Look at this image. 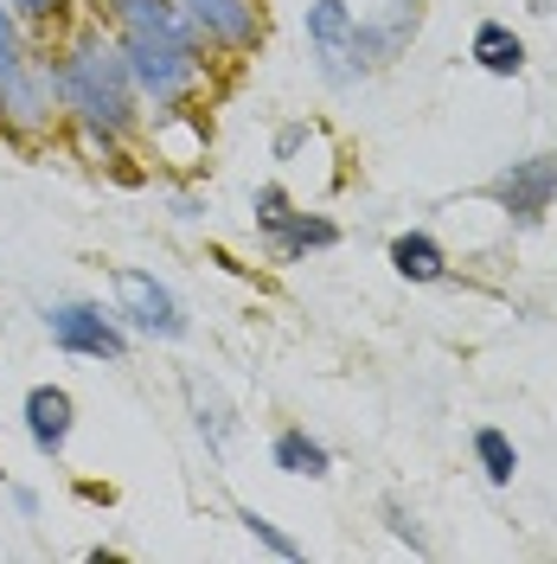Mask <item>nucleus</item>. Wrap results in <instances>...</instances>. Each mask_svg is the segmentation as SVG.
I'll list each match as a JSON object with an SVG mask.
<instances>
[{"instance_id":"1a4fd4ad","label":"nucleus","mask_w":557,"mask_h":564,"mask_svg":"<svg viewBox=\"0 0 557 564\" xmlns=\"http://www.w3.org/2000/svg\"><path fill=\"white\" fill-rule=\"evenodd\" d=\"M481 193H488V206H500L513 225H538V218L557 206V148L525 154V161H513V167H500Z\"/></svg>"},{"instance_id":"f8f14e48","label":"nucleus","mask_w":557,"mask_h":564,"mask_svg":"<svg viewBox=\"0 0 557 564\" xmlns=\"http://www.w3.org/2000/svg\"><path fill=\"white\" fill-rule=\"evenodd\" d=\"M179 391H186V411H193V430H199V443H206L211 456H231V443H238V411H231V398L199 379V372H179Z\"/></svg>"},{"instance_id":"9d476101","label":"nucleus","mask_w":557,"mask_h":564,"mask_svg":"<svg viewBox=\"0 0 557 564\" xmlns=\"http://www.w3.org/2000/svg\"><path fill=\"white\" fill-rule=\"evenodd\" d=\"M179 20L206 39V52H225V58H250L263 45V13L256 0H174Z\"/></svg>"},{"instance_id":"a211bd4d","label":"nucleus","mask_w":557,"mask_h":564,"mask_svg":"<svg viewBox=\"0 0 557 564\" xmlns=\"http://www.w3.org/2000/svg\"><path fill=\"white\" fill-rule=\"evenodd\" d=\"M238 527L263 545V552H276V558H302V539H288V532L270 520V513H256V507H238Z\"/></svg>"},{"instance_id":"f03ea898","label":"nucleus","mask_w":557,"mask_h":564,"mask_svg":"<svg viewBox=\"0 0 557 564\" xmlns=\"http://www.w3.org/2000/svg\"><path fill=\"white\" fill-rule=\"evenodd\" d=\"M103 26L116 33L135 70V90L154 116H179L206 90V39L179 20L174 0H103Z\"/></svg>"},{"instance_id":"2eb2a0df","label":"nucleus","mask_w":557,"mask_h":564,"mask_svg":"<svg viewBox=\"0 0 557 564\" xmlns=\"http://www.w3.org/2000/svg\"><path fill=\"white\" fill-rule=\"evenodd\" d=\"M474 65L493 70V77H520L525 70V45L513 26H500V20H481L474 26Z\"/></svg>"},{"instance_id":"423d86ee","label":"nucleus","mask_w":557,"mask_h":564,"mask_svg":"<svg viewBox=\"0 0 557 564\" xmlns=\"http://www.w3.org/2000/svg\"><path fill=\"white\" fill-rule=\"evenodd\" d=\"M65 122L58 104V77H52V52H33L20 70L0 77V135L7 141H39Z\"/></svg>"},{"instance_id":"f257e3e1","label":"nucleus","mask_w":557,"mask_h":564,"mask_svg":"<svg viewBox=\"0 0 557 564\" xmlns=\"http://www.w3.org/2000/svg\"><path fill=\"white\" fill-rule=\"evenodd\" d=\"M52 77H58V104L65 122L90 141L103 161H116L148 122V104L135 90V70L122 58V45L109 26H77L70 39L52 45Z\"/></svg>"},{"instance_id":"4468645a","label":"nucleus","mask_w":557,"mask_h":564,"mask_svg":"<svg viewBox=\"0 0 557 564\" xmlns=\"http://www.w3.org/2000/svg\"><path fill=\"white\" fill-rule=\"evenodd\" d=\"M391 270L404 282H443L449 276V250L436 245L429 231H397L391 238Z\"/></svg>"},{"instance_id":"0eeeda50","label":"nucleus","mask_w":557,"mask_h":564,"mask_svg":"<svg viewBox=\"0 0 557 564\" xmlns=\"http://www.w3.org/2000/svg\"><path fill=\"white\" fill-rule=\"evenodd\" d=\"M302 33H308V58H314L327 90H359L372 77V65L359 58V33H352L347 0H308Z\"/></svg>"},{"instance_id":"6ab92c4d","label":"nucleus","mask_w":557,"mask_h":564,"mask_svg":"<svg viewBox=\"0 0 557 564\" xmlns=\"http://www.w3.org/2000/svg\"><path fill=\"white\" fill-rule=\"evenodd\" d=\"M384 527L397 532V539H404V545H411V552H429V532L417 527V513H411V507H404V500H384Z\"/></svg>"},{"instance_id":"7ed1b4c3","label":"nucleus","mask_w":557,"mask_h":564,"mask_svg":"<svg viewBox=\"0 0 557 564\" xmlns=\"http://www.w3.org/2000/svg\"><path fill=\"white\" fill-rule=\"evenodd\" d=\"M109 308L122 315L129 334L154 340V347H179L193 334V315L174 295V282H161L154 270H135V263H116L109 270Z\"/></svg>"},{"instance_id":"39448f33","label":"nucleus","mask_w":557,"mask_h":564,"mask_svg":"<svg viewBox=\"0 0 557 564\" xmlns=\"http://www.w3.org/2000/svg\"><path fill=\"white\" fill-rule=\"evenodd\" d=\"M250 212H256V238H263V250H270L276 263H302L308 250L340 245V225L320 218V212H302L288 199V186H276V180L250 193Z\"/></svg>"},{"instance_id":"20e7f679","label":"nucleus","mask_w":557,"mask_h":564,"mask_svg":"<svg viewBox=\"0 0 557 564\" xmlns=\"http://www.w3.org/2000/svg\"><path fill=\"white\" fill-rule=\"evenodd\" d=\"M45 334L70 359H97V366H122L129 359V327H122V315L103 308V302H90V295L45 302Z\"/></svg>"},{"instance_id":"9b49d317","label":"nucleus","mask_w":557,"mask_h":564,"mask_svg":"<svg viewBox=\"0 0 557 564\" xmlns=\"http://www.w3.org/2000/svg\"><path fill=\"white\" fill-rule=\"evenodd\" d=\"M20 417H26V443L45 462H58L70 449V430H77V398L65 386H33L26 404H20Z\"/></svg>"},{"instance_id":"6e6552de","label":"nucleus","mask_w":557,"mask_h":564,"mask_svg":"<svg viewBox=\"0 0 557 564\" xmlns=\"http://www.w3.org/2000/svg\"><path fill=\"white\" fill-rule=\"evenodd\" d=\"M352 33H359V58L372 70L397 65L423 33V0H347Z\"/></svg>"},{"instance_id":"aec40b11","label":"nucleus","mask_w":557,"mask_h":564,"mask_svg":"<svg viewBox=\"0 0 557 564\" xmlns=\"http://www.w3.org/2000/svg\"><path fill=\"white\" fill-rule=\"evenodd\" d=\"M7 7H13L26 26H58V20L70 13V0H7Z\"/></svg>"},{"instance_id":"f3484780","label":"nucleus","mask_w":557,"mask_h":564,"mask_svg":"<svg viewBox=\"0 0 557 564\" xmlns=\"http://www.w3.org/2000/svg\"><path fill=\"white\" fill-rule=\"evenodd\" d=\"M33 52H39V45H33V26H26V20H20L7 0H0V77H7V70H20Z\"/></svg>"},{"instance_id":"ddd939ff","label":"nucleus","mask_w":557,"mask_h":564,"mask_svg":"<svg viewBox=\"0 0 557 564\" xmlns=\"http://www.w3.org/2000/svg\"><path fill=\"white\" fill-rule=\"evenodd\" d=\"M270 462H276L282 475H302V481H327V475H334L327 443H320V436H308L302 423H288V430H276V436H270Z\"/></svg>"},{"instance_id":"412c9836","label":"nucleus","mask_w":557,"mask_h":564,"mask_svg":"<svg viewBox=\"0 0 557 564\" xmlns=\"http://www.w3.org/2000/svg\"><path fill=\"white\" fill-rule=\"evenodd\" d=\"M7 500L20 507V520H39V494L33 488H7Z\"/></svg>"},{"instance_id":"dca6fc26","label":"nucleus","mask_w":557,"mask_h":564,"mask_svg":"<svg viewBox=\"0 0 557 564\" xmlns=\"http://www.w3.org/2000/svg\"><path fill=\"white\" fill-rule=\"evenodd\" d=\"M474 462H481V475H488L493 488H513V475H520V449H513V436L506 430H474Z\"/></svg>"}]
</instances>
